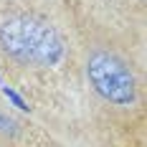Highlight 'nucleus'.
Listing matches in <instances>:
<instances>
[{"mask_svg":"<svg viewBox=\"0 0 147 147\" xmlns=\"http://www.w3.org/2000/svg\"><path fill=\"white\" fill-rule=\"evenodd\" d=\"M0 51L20 66L51 69L66 56V41L46 18L18 10L0 20Z\"/></svg>","mask_w":147,"mask_h":147,"instance_id":"f257e3e1","label":"nucleus"},{"mask_svg":"<svg viewBox=\"0 0 147 147\" xmlns=\"http://www.w3.org/2000/svg\"><path fill=\"white\" fill-rule=\"evenodd\" d=\"M3 94H5V96H8V102H13V107H18L20 112H28V109H30L28 104H26V99H23L20 94H15L10 86H3Z\"/></svg>","mask_w":147,"mask_h":147,"instance_id":"20e7f679","label":"nucleus"},{"mask_svg":"<svg viewBox=\"0 0 147 147\" xmlns=\"http://www.w3.org/2000/svg\"><path fill=\"white\" fill-rule=\"evenodd\" d=\"M18 134H20V122L0 109V142H13Z\"/></svg>","mask_w":147,"mask_h":147,"instance_id":"7ed1b4c3","label":"nucleus"},{"mask_svg":"<svg viewBox=\"0 0 147 147\" xmlns=\"http://www.w3.org/2000/svg\"><path fill=\"white\" fill-rule=\"evenodd\" d=\"M86 81L91 91L112 107H134L140 99V86L132 66L109 48H96L86 59Z\"/></svg>","mask_w":147,"mask_h":147,"instance_id":"f03ea898","label":"nucleus"}]
</instances>
